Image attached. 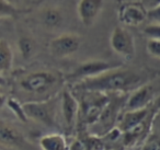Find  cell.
Segmentation results:
<instances>
[{
    "instance_id": "cell-21",
    "label": "cell",
    "mask_w": 160,
    "mask_h": 150,
    "mask_svg": "<svg viewBox=\"0 0 160 150\" xmlns=\"http://www.w3.org/2000/svg\"><path fill=\"white\" fill-rule=\"evenodd\" d=\"M147 52L156 59L160 57V38H149L146 45Z\"/></svg>"
},
{
    "instance_id": "cell-3",
    "label": "cell",
    "mask_w": 160,
    "mask_h": 150,
    "mask_svg": "<svg viewBox=\"0 0 160 150\" xmlns=\"http://www.w3.org/2000/svg\"><path fill=\"white\" fill-rule=\"evenodd\" d=\"M88 97L79 105V114L82 122L88 125H93L98 121L101 112L109 101V95L102 92H87Z\"/></svg>"
},
{
    "instance_id": "cell-23",
    "label": "cell",
    "mask_w": 160,
    "mask_h": 150,
    "mask_svg": "<svg viewBox=\"0 0 160 150\" xmlns=\"http://www.w3.org/2000/svg\"><path fill=\"white\" fill-rule=\"evenodd\" d=\"M160 141L158 135H150L145 141L142 150H160Z\"/></svg>"
},
{
    "instance_id": "cell-8",
    "label": "cell",
    "mask_w": 160,
    "mask_h": 150,
    "mask_svg": "<svg viewBox=\"0 0 160 150\" xmlns=\"http://www.w3.org/2000/svg\"><path fill=\"white\" fill-rule=\"evenodd\" d=\"M157 90L153 84L145 83L140 84L134 89L133 93L128 97L125 102V111L140 110V108H148L153 101Z\"/></svg>"
},
{
    "instance_id": "cell-2",
    "label": "cell",
    "mask_w": 160,
    "mask_h": 150,
    "mask_svg": "<svg viewBox=\"0 0 160 150\" xmlns=\"http://www.w3.org/2000/svg\"><path fill=\"white\" fill-rule=\"evenodd\" d=\"M62 84V79L57 72L49 70H38L24 75L18 81L22 92L31 97L45 100L46 95L57 92Z\"/></svg>"
},
{
    "instance_id": "cell-10",
    "label": "cell",
    "mask_w": 160,
    "mask_h": 150,
    "mask_svg": "<svg viewBox=\"0 0 160 150\" xmlns=\"http://www.w3.org/2000/svg\"><path fill=\"white\" fill-rule=\"evenodd\" d=\"M104 0H79L77 13L80 22L86 28H90L97 21L103 9Z\"/></svg>"
},
{
    "instance_id": "cell-5",
    "label": "cell",
    "mask_w": 160,
    "mask_h": 150,
    "mask_svg": "<svg viewBox=\"0 0 160 150\" xmlns=\"http://www.w3.org/2000/svg\"><path fill=\"white\" fill-rule=\"evenodd\" d=\"M110 46L121 57L131 59L135 55V41L124 27H115L110 36Z\"/></svg>"
},
{
    "instance_id": "cell-22",
    "label": "cell",
    "mask_w": 160,
    "mask_h": 150,
    "mask_svg": "<svg viewBox=\"0 0 160 150\" xmlns=\"http://www.w3.org/2000/svg\"><path fill=\"white\" fill-rule=\"evenodd\" d=\"M144 34L148 38H160V25H159V23L151 22L149 25L145 27Z\"/></svg>"
},
{
    "instance_id": "cell-20",
    "label": "cell",
    "mask_w": 160,
    "mask_h": 150,
    "mask_svg": "<svg viewBox=\"0 0 160 150\" xmlns=\"http://www.w3.org/2000/svg\"><path fill=\"white\" fill-rule=\"evenodd\" d=\"M6 104L9 106V108L21 119L22 122H27L28 117L25 115L24 111H23V108H22V104L19 103L17 100L14 99H7L6 100Z\"/></svg>"
},
{
    "instance_id": "cell-11",
    "label": "cell",
    "mask_w": 160,
    "mask_h": 150,
    "mask_svg": "<svg viewBox=\"0 0 160 150\" xmlns=\"http://www.w3.org/2000/svg\"><path fill=\"white\" fill-rule=\"evenodd\" d=\"M124 100L122 98H114V99H110L108 101L107 105L104 106V108L101 112L100 116H99L98 121L94 124H99L101 126V128L104 129V132H109L113 127L114 122L116 121V117H118V113L120 111L122 103ZM93 124V125H94Z\"/></svg>"
},
{
    "instance_id": "cell-27",
    "label": "cell",
    "mask_w": 160,
    "mask_h": 150,
    "mask_svg": "<svg viewBox=\"0 0 160 150\" xmlns=\"http://www.w3.org/2000/svg\"><path fill=\"white\" fill-rule=\"evenodd\" d=\"M6 83H7V80H6V78L3 77V75L0 73V87L6 86Z\"/></svg>"
},
{
    "instance_id": "cell-13",
    "label": "cell",
    "mask_w": 160,
    "mask_h": 150,
    "mask_svg": "<svg viewBox=\"0 0 160 150\" xmlns=\"http://www.w3.org/2000/svg\"><path fill=\"white\" fill-rule=\"evenodd\" d=\"M62 117L67 127L71 128L76 123V119L79 116V103L75 95L70 91H64L62 100Z\"/></svg>"
},
{
    "instance_id": "cell-26",
    "label": "cell",
    "mask_w": 160,
    "mask_h": 150,
    "mask_svg": "<svg viewBox=\"0 0 160 150\" xmlns=\"http://www.w3.org/2000/svg\"><path fill=\"white\" fill-rule=\"evenodd\" d=\"M6 100H7V98L5 95L0 94V108H2L6 105Z\"/></svg>"
},
{
    "instance_id": "cell-19",
    "label": "cell",
    "mask_w": 160,
    "mask_h": 150,
    "mask_svg": "<svg viewBox=\"0 0 160 150\" xmlns=\"http://www.w3.org/2000/svg\"><path fill=\"white\" fill-rule=\"evenodd\" d=\"M18 48L24 59H29L35 52V43L29 36H22L18 40Z\"/></svg>"
},
{
    "instance_id": "cell-15",
    "label": "cell",
    "mask_w": 160,
    "mask_h": 150,
    "mask_svg": "<svg viewBox=\"0 0 160 150\" xmlns=\"http://www.w3.org/2000/svg\"><path fill=\"white\" fill-rule=\"evenodd\" d=\"M13 52L9 42L5 38H0V73L6 75L12 68Z\"/></svg>"
},
{
    "instance_id": "cell-9",
    "label": "cell",
    "mask_w": 160,
    "mask_h": 150,
    "mask_svg": "<svg viewBox=\"0 0 160 150\" xmlns=\"http://www.w3.org/2000/svg\"><path fill=\"white\" fill-rule=\"evenodd\" d=\"M120 67L115 62H105V60H89V62H82L73 70V72L69 76L71 80H82L86 78L96 77L98 75L105 72L110 69Z\"/></svg>"
},
{
    "instance_id": "cell-17",
    "label": "cell",
    "mask_w": 160,
    "mask_h": 150,
    "mask_svg": "<svg viewBox=\"0 0 160 150\" xmlns=\"http://www.w3.org/2000/svg\"><path fill=\"white\" fill-rule=\"evenodd\" d=\"M29 11L17 7L9 0H0V19H17Z\"/></svg>"
},
{
    "instance_id": "cell-7",
    "label": "cell",
    "mask_w": 160,
    "mask_h": 150,
    "mask_svg": "<svg viewBox=\"0 0 160 150\" xmlns=\"http://www.w3.org/2000/svg\"><path fill=\"white\" fill-rule=\"evenodd\" d=\"M81 44V40L78 35L65 33L53 38L49 43L51 53L56 57H67L77 53Z\"/></svg>"
},
{
    "instance_id": "cell-14",
    "label": "cell",
    "mask_w": 160,
    "mask_h": 150,
    "mask_svg": "<svg viewBox=\"0 0 160 150\" xmlns=\"http://www.w3.org/2000/svg\"><path fill=\"white\" fill-rule=\"evenodd\" d=\"M40 147L42 150H69V146L64 135L57 132L44 135L40 139Z\"/></svg>"
},
{
    "instance_id": "cell-24",
    "label": "cell",
    "mask_w": 160,
    "mask_h": 150,
    "mask_svg": "<svg viewBox=\"0 0 160 150\" xmlns=\"http://www.w3.org/2000/svg\"><path fill=\"white\" fill-rule=\"evenodd\" d=\"M85 146L87 147L88 150H102L103 149V143L99 140L98 138H92L88 139L85 142Z\"/></svg>"
},
{
    "instance_id": "cell-18",
    "label": "cell",
    "mask_w": 160,
    "mask_h": 150,
    "mask_svg": "<svg viewBox=\"0 0 160 150\" xmlns=\"http://www.w3.org/2000/svg\"><path fill=\"white\" fill-rule=\"evenodd\" d=\"M42 21L49 29H57L62 25L64 18L57 8H47L42 14Z\"/></svg>"
},
{
    "instance_id": "cell-1",
    "label": "cell",
    "mask_w": 160,
    "mask_h": 150,
    "mask_svg": "<svg viewBox=\"0 0 160 150\" xmlns=\"http://www.w3.org/2000/svg\"><path fill=\"white\" fill-rule=\"evenodd\" d=\"M144 77L132 69L113 68L96 77L79 80L76 90L82 92H127L142 84Z\"/></svg>"
},
{
    "instance_id": "cell-12",
    "label": "cell",
    "mask_w": 160,
    "mask_h": 150,
    "mask_svg": "<svg viewBox=\"0 0 160 150\" xmlns=\"http://www.w3.org/2000/svg\"><path fill=\"white\" fill-rule=\"evenodd\" d=\"M150 114V108H140V110H133V111H125L123 116L120 118L118 124V128L122 132H125L132 128L136 127L142 122L148 118Z\"/></svg>"
},
{
    "instance_id": "cell-25",
    "label": "cell",
    "mask_w": 160,
    "mask_h": 150,
    "mask_svg": "<svg viewBox=\"0 0 160 150\" xmlns=\"http://www.w3.org/2000/svg\"><path fill=\"white\" fill-rule=\"evenodd\" d=\"M142 3L145 6L147 10L152 9L156 7H160V0H142Z\"/></svg>"
},
{
    "instance_id": "cell-6",
    "label": "cell",
    "mask_w": 160,
    "mask_h": 150,
    "mask_svg": "<svg viewBox=\"0 0 160 150\" xmlns=\"http://www.w3.org/2000/svg\"><path fill=\"white\" fill-rule=\"evenodd\" d=\"M118 21L124 27H138L147 19V9L139 1H129L118 9Z\"/></svg>"
},
{
    "instance_id": "cell-16",
    "label": "cell",
    "mask_w": 160,
    "mask_h": 150,
    "mask_svg": "<svg viewBox=\"0 0 160 150\" xmlns=\"http://www.w3.org/2000/svg\"><path fill=\"white\" fill-rule=\"evenodd\" d=\"M0 142L7 146H20L23 143V136L10 126L0 125Z\"/></svg>"
},
{
    "instance_id": "cell-4",
    "label": "cell",
    "mask_w": 160,
    "mask_h": 150,
    "mask_svg": "<svg viewBox=\"0 0 160 150\" xmlns=\"http://www.w3.org/2000/svg\"><path fill=\"white\" fill-rule=\"evenodd\" d=\"M22 108L28 118L47 126L55 125V105L51 100L25 102L22 104Z\"/></svg>"
}]
</instances>
